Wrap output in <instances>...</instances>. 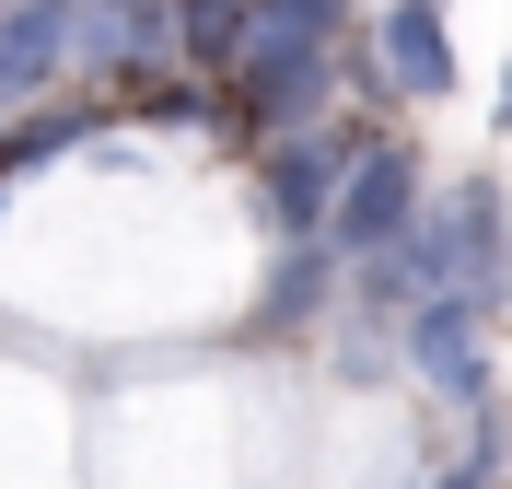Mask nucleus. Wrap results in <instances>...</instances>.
I'll return each instance as SVG.
<instances>
[{
  "label": "nucleus",
  "instance_id": "1",
  "mask_svg": "<svg viewBox=\"0 0 512 489\" xmlns=\"http://www.w3.org/2000/svg\"><path fill=\"white\" fill-rule=\"evenodd\" d=\"M338 12L350 0H256L245 24V59H233V129H315L326 117V82H338Z\"/></svg>",
  "mask_w": 512,
  "mask_h": 489
},
{
  "label": "nucleus",
  "instance_id": "2",
  "mask_svg": "<svg viewBox=\"0 0 512 489\" xmlns=\"http://www.w3.org/2000/svg\"><path fill=\"white\" fill-rule=\"evenodd\" d=\"M350 140H326V129H280L268 140V163H256V210H268V233L280 245H315L326 222H338V187H350Z\"/></svg>",
  "mask_w": 512,
  "mask_h": 489
},
{
  "label": "nucleus",
  "instance_id": "3",
  "mask_svg": "<svg viewBox=\"0 0 512 489\" xmlns=\"http://www.w3.org/2000/svg\"><path fill=\"white\" fill-rule=\"evenodd\" d=\"M431 233H443V268H454L443 292H466L478 315H501L512 303V198L489 187V175H466V187L431 210Z\"/></svg>",
  "mask_w": 512,
  "mask_h": 489
},
{
  "label": "nucleus",
  "instance_id": "4",
  "mask_svg": "<svg viewBox=\"0 0 512 489\" xmlns=\"http://www.w3.org/2000/svg\"><path fill=\"white\" fill-rule=\"evenodd\" d=\"M408 233H419V163L396 152V140H361L326 245H338V257H384V245H408Z\"/></svg>",
  "mask_w": 512,
  "mask_h": 489
},
{
  "label": "nucleus",
  "instance_id": "5",
  "mask_svg": "<svg viewBox=\"0 0 512 489\" xmlns=\"http://www.w3.org/2000/svg\"><path fill=\"white\" fill-rule=\"evenodd\" d=\"M478 338H489V315H478L466 292H431V303L408 315V361L454 396V408H466V420L489 408V350H478Z\"/></svg>",
  "mask_w": 512,
  "mask_h": 489
},
{
  "label": "nucleus",
  "instance_id": "6",
  "mask_svg": "<svg viewBox=\"0 0 512 489\" xmlns=\"http://www.w3.org/2000/svg\"><path fill=\"white\" fill-rule=\"evenodd\" d=\"M82 59V0H0V105H35Z\"/></svg>",
  "mask_w": 512,
  "mask_h": 489
},
{
  "label": "nucleus",
  "instance_id": "7",
  "mask_svg": "<svg viewBox=\"0 0 512 489\" xmlns=\"http://www.w3.org/2000/svg\"><path fill=\"white\" fill-rule=\"evenodd\" d=\"M373 59H384V82H396L408 105H443V94H454V35H443V0H384Z\"/></svg>",
  "mask_w": 512,
  "mask_h": 489
},
{
  "label": "nucleus",
  "instance_id": "8",
  "mask_svg": "<svg viewBox=\"0 0 512 489\" xmlns=\"http://www.w3.org/2000/svg\"><path fill=\"white\" fill-rule=\"evenodd\" d=\"M152 59H175V0H82V70L140 82Z\"/></svg>",
  "mask_w": 512,
  "mask_h": 489
},
{
  "label": "nucleus",
  "instance_id": "9",
  "mask_svg": "<svg viewBox=\"0 0 512 489\" xmlns=\"http://www.w3.org/2000/svg\"><path fill=\"white\" fill-rule=\"evenodd\" d=\"M245 24H256V0H175V59H187L198 82H233Z\"/></svg>",
  "mask_w": 512,
  "mask_h": 489
},
{
  "label": "nucleus",
  "instance_id": "10",
  "mask_svg": "<svg viewBox=\"0 0 512 489\" xmlns=\"http://www.w3.org/2000/svg\"><path fill=\"white\" fill-rule=\"evenodd\" d=\"M326 292H338V245H291L280 268H268V303H256V326H315L326 315Z\"/></svg>",
  "mask_w": 512,
  "mask_h": 489
},
{
  "label": "nucleus",
  "instance_id": "11",
  "mask_svg": "<svg viewBox=\"0 0 512 489\" xmlns=\"http://www.w3.org/2000/svg\"><path fill=\"white\" fill-rule=\"evenodd\" d=\"M94 129H105V105H47L35 129H12V175H24V163H59L70 140H94Z\"/></svg>",
  "mask_w": 512,
  "mask_h": 489
},
{
  "label": "nucleus",
  "instance_id": "12",
  "mask_svg": "<svg viewBox=\"0 0 512 489\" xmlns=\"http://www.w3.org/2000/svg\"><path fill=\"white\" fill-rule=\"evenodd\" d=\"M443 489H489V455H466V466H454V478Z\"/></svg>",
  "mask_w": 512,
  "mask_h": 489
},
{
  "label": "nucleus",
  "instance_id": "13",
  "mask_svg": "<svg viewBox=\"0 0 512 489\" xmlns=\"http://www.w3.org/2000/svg\"><path fill=\"white\" fill-rule=\"evenodd\" d=\"M501 117H512V70H501Z\"/></svg>",
  "mask_w": 512,
  "mask_h": 489
}]
</instances>
